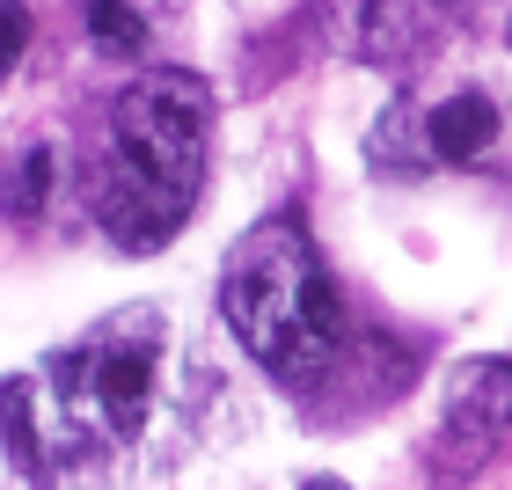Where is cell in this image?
I'll use <instances>...</instances> for the list:
<instances>
[{
	"label": "cell",
	"instance_id": "1",
	"mask_svg": "<svg viewBox=\"0 0 512 490\" xmlns=\"http://www.w3.org/2000/svg\"><path fill=\"white\" fill-rule=\"evenodd\" d=\"M205 125H213V88L198 74H139L110 103V139L88 169V213L118 249L147 256L191 213L205 183Z\"/></svg>",
	"mask_w": 512,
	"mask_h": 490
},
{
	"label": "cell",
	"instance_id": "2",
	"mask_svg": "<svg viewBox=\"0 0 512 490\" xmlns=\"http://www.w3.org/2000/svg\"><path fill=\"white\" fill-rule=\"evenodd\" d=\"M220 315L235 344L278 373V381H315L330 373L337 344H344V308L337 286L322 271L315 242L293 220H256L249 235L227 249L220 264Z\"/></svg>",
	"mask_w": 512,
	"mask_h": 490
},
{
	"label": "cell",
	"instance_id": "3",
	"mask_svg": "<svg viewBox=\"0 0 512 490\" xmlns=\"http://www.w3.org/2000/svg\"><path fill=\"white\" fill-rule=\"evenodd\" d=\"M161 344H169V322L154 308H118L103 330H88L74 352H59L44 366L59 388V417L96 447H132L154 417Z\"/></svg>",
	"mask_w": 512,
	"mask_h": 490
},
{
	"label": "cell",
	"instance_id": "4",
	"mask_svg": "<svg viewBox=\"0 0 512 490\" xmlns=\"http://www.w3.org/2000/svg\"><path fill=\"white\" fill-rule=\"evenodd\" d=\"M469 15H476V0H366L359 8V52L374 66H388V74H410Z\"/></svg>",
	"mask_w": 512,
	"mask_h": 490
},
{
	"label": "cell",
	"instance_id": "5",
	"mask_svg": "<svg viewBox=\"0 0 512 490\" xmlns=\"http://www.w3.org/2000/svg\"><path fill=\"white\" fill-rule=\"evenodd\" d=\"M447 432L461 447H491L512 432V359H461L447 373Z\"/></svg>",
	"mask_w": 512,
	"mask_h": 490
},
{
	"label": "cell",
	"instance_id": "6",
	"mask_svg": "<svg viewBox=\"0 0 512 490\" xmlns=\"http://www.w3.org/2000/svg\"><path fill=\"white\" fill-rule=\"evenodd\" d=\"M498 103L483 96V88H461V96H447L432 110V125H425V147L439 161H476V154H491L498 147Z\"/></svg>",
	"mask_w": 512,
	"mask_h": 490
},
{
	"label": "cell",
	"instance_id": "7",
	"mask_svg": "<svg viewBox=\"0 0 512 490\" xmlns=\"http://www.w3.org/2000/svg\"><path fill=\"white\" fill-rule=\"evenodd\" d=\"M52 176H59V154L52 147L15 154V169L0 176V213H8V220H37L44 198H52Z\"/></svg>",
	"mask_w": 512,
	"mask_h": 490
},
{
	"label": "cell",
	"instance_id": "8",
	"mask_svg": "<svg viewBox=\"0 0 512 490\" xmlns=\"http://www.w3.org/2000/svg\"><path fill=\"white\" fill-rule=\"evenodd\" d=\"M88 37H96L103 52H118V59L147 52V22H139L132 0H88Z\"/></svg>",
	"mask_w": 512,
	"mask_h": 490
},
{
	"label": "cell",
	"instance_id": "9",
	"mask_svg": "<svg viewBox=\"0 0 512 490\" xmlns=\"http://www.w3.org/2000/svg\"><path fill=\"white\" fill-rule=\"evenodd\" d=\"M22 52H30V0H0V74H15Z\"/></svg>",
	"mask_w": 512,
	"mask_h": 490
},
{
	"label": "cell",
	"instance_id": "10",
	"mask_svg": "<svg viewBox=\"0 0 512 490\" xmlns=\"http://www.w3.org/2000/svg\"><path fill=\"white\" fill-rule=\"evenodd\" d=\"M300 490H352V483H337V476H315V483H300Z\"/></svg>",
	"mask_w": 512,
	"mask_h": 490
}]
</instances>
